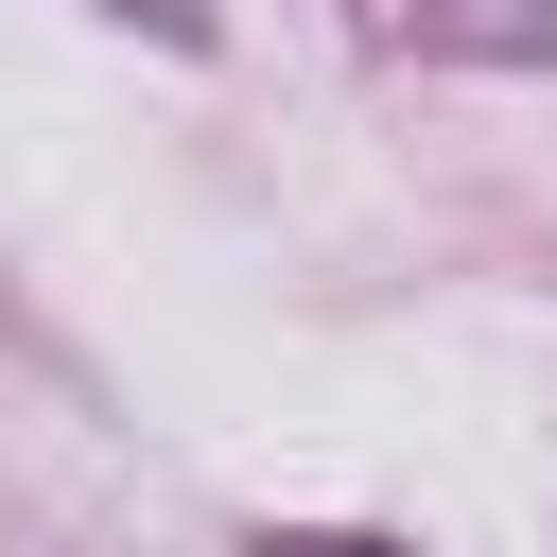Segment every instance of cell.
I'll list each match as a JSON object with an SVG mask.
<instances>
[{
  "mask_svg": "<svg viewBox=\"0 0 557 557\" xmlns=\"http://www.w3.org/2000/svg\"><path fill=\"white\" fill-rule=\"evenodd\" d=\"M435 52H487V70H540L557 52V0H418Z\"/></svg>",
  "mask_w": 557,
  "mask_h": 557,
  "instance_id": "cell-1",
  "label": "cell"
},
{
  "mask_svg": "<svg viewBox=\"0 0 557 557\" xmlns=\"http://www.w3.org/2000/svg\"><path fill=\"white\" fill-rule=\"evenodd\" d=\"M261 557H418V540H366V522H278Z\"/></svg>",
  "mask_w": 557,
  "mask_h": 557,
  "instance_id": "cell-2",
  "label": "cell"
},
{
  "mask_svg": "<svg viewBox=\"0 0 557 557\" xmlns=\"http://www.w3.org/2000/svg\"><path fill=\"white\" fill-rule=\"evenodd\" d=\"M104 17H139V35H174V52L209 35V0H104Z\"/></svg>",
  "mask_w": 557,
  "mask_h": 557,
  "instance_id": "cell-3",
  "label": "cell"
}]
</instances>
